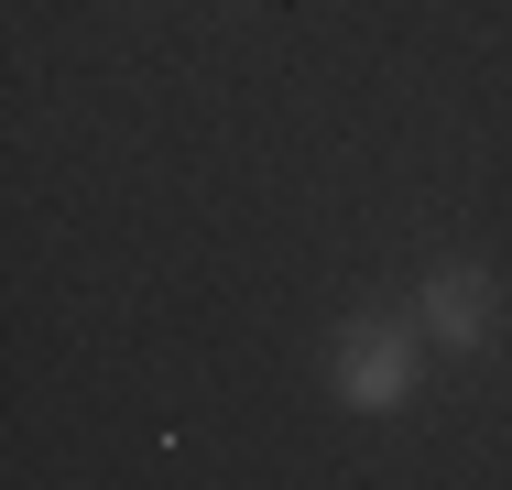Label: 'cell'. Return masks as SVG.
<instances>
[{"instance_id": "obj_1", "label": "cell", "mask_w": 512, "mask_h": 490, "mask_svg": "<svg viewBox=\"0 0 512 490\" xmlns=\"http://www.w3.org/2000/svg\"><path fill=\"white\" fill-rule=\"evenodd\" d=\"M327 382L349 392V403H404L414 392V327H393V316H360V327H338V349H327Z\"/></svg>"}, {"instance_id": "obj_2", "label": "cell", "mask_w": 512, "mask_h": 490, "mask_svg": "<svg viewBox=\"0 0 512 490\" xmlns=\"http://www.w3.org/2000/svg\"><path fill=\"white\" fill-rule=\"evenodd\" d=\"M491 316H502V294H491V273H469V262H458V273H436V284L414 294V327H425L436 349H480V338H491Z\"/></svg>"}]
</instances>
